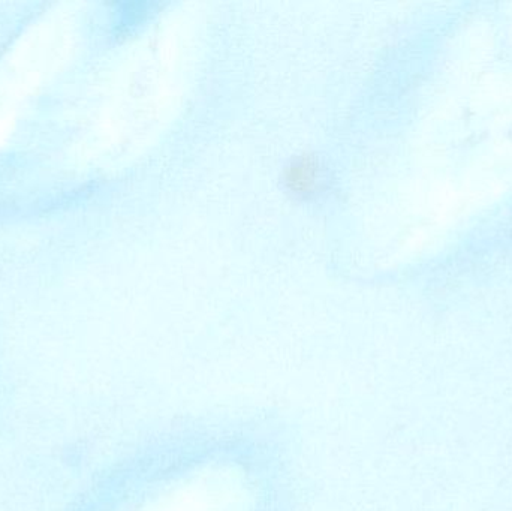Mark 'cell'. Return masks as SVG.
Masks as SVG:
<instances>
[{"label": "cell", "instance_id": "6da1fadb", "mask_svg": "<svg viewBox=\"0 0 512 511\" xmlns=\"http://www.w3.org/2000/svg\"><path fill=\"white\" fill-rule=\"evenodd\" d=\"M283 185L286 191L301 201H309L318 197L327 188V170L319 161L318 156H295L283 170Z\"/></svg>", "mask_w": 512, "mask_h": 511}]
</instances>
